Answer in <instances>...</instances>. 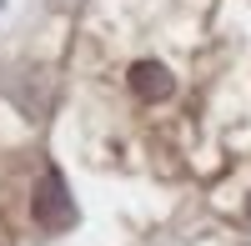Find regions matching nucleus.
Wrapping results in <instances>:
<instances>
[{"label": "nucleus", "mask_w": 251, "mask_h": 246, "mask_svg": "<svg viewBox=\"0 0 251 246\" xmlns=\"http://www.w3.org/2000/svg\"><path fill=\"white\" fill-rule=\"evenodd\" d=\"M0 5H5V0H0Z\"/></svg>", "instance_id": "3"}, {"label": "nucleus", "mask_w": 251, "mask_h": 246, "mask_svg": "<svg viewBox=\"0 0 251 246\" xmlns=\"http://www.w3.org/2000/svg\"><path fill=\"white\" fill-rule=\"evenodd\" d=\"M35 221L46 231H66L75 226V201L66 191V181H60V171H46L40 176V186H35Z\"/></svg>", "instance_id": "1"}, {"label": "nucleus", "mask_w": 251, "mask_h": 246, "mask_svg": "<svg viewBox=\"0 0 251 246\" xmlns=\"http://www.w3.org/2000/svg\"><path fill=\"white\" fill-rule=\"evenodd\" d=\"M131 91L141 100H166L176 91V80H171V71H166L161 60H136V66H131Z\"/></svg>", "instance_id": "2"}]
</instances>
